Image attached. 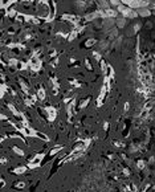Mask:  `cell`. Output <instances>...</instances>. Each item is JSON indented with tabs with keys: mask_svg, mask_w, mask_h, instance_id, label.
<instances>
[{
	"mask_svg": "<svg viewBox=\"0 0 155 192\" xmlns=\"http://www.w3.org/2000/svg\"><path fill=\"white\" fill-rule=\"evenodd\" d=\"M117 10H118V12L123 16V17H126V19H135L137 16H139L138 15V11H135L134 8H130V7H125V6H118L117 7Z\"/></svg>",
	"mask_w": 155,
	"mask_h": 192,
	"instance_id": "1",
	"label": "cell"
},
{
	"mask_svg": "<svg viewBox=\"0 0 155 192\" xmlns=\"http://www.w3.org/2000/svg\"><path fill=\"white\" fill-rule=\"evenodd\" d=\"M43 113H44V115H45L48 119H50V121H53V119L56 118V110H54L53 107H50V106L45 107V109L43 110Z\"/></svg>",
	"mask_w": 155,
	"mask_h": 192,
	"instance_id": "2",
	"label": "cell"
},
{
	"mask_svg": "<svg viewBox=\"0 0 155 192\" xmlns=\"http://www.w3.org/2000/svg\"><path fill=\"white\" fill-rule=\"evenodd\" d=\"M137 11H138V15L142 16V17H147V16H150V15L152 13L151 10L147 8V7H144V8H139V10H137Z\"/></svg>",
	"mask_w": 155,
	"mask_h": 192,
	"instance_id": "3",
	"label": "cell"
},
{
	"mask_svg": "<svg viewBox=\"0 0 155 192\" xmlns=\"http://www.w3.org/2000/svg\"><path fill=\"white\" fill-rule=\"evenodd\" d=\"M115 24H117V27L118 28H125L126 25H127V19L126 17H119V19H115Z\"/></svg>",
	"mask_w": 155,
	"mask_h": 192,
	"instance_id": "4",
	"label": "cell"
},
{
	"mask_svg": "<svg viewBox=\"0 0 155 192\" xmlns=\"http://www.w3.org/2000/svg\"><path fill=\"white\" fill-rule=\"evenodd\" d=\"M19 83H20V86H21V89H23V91H25V93H29V89H28V83L23 79V78H19Z\"/></svg>",
	"mask_w": 155,
	"mask_h": 192,
	"instance_id": "5",
	"label": "cell"
},
{
	"mask_svg": "<svg viewBox=\"0 0 155 192\" xmlns=\"http://www.w3.org/2000/svg\"><path fill=\"white\" fill-rule=\"evenodd\" d=\"M37 97H39L40 100H44V98H45V89H44V87H40V89L37 90Z\"/></svg>",
	"mask_w": 155,
	"mask_h": 192,
	"instance_id": "6",
	"label": "cell"
},
{
	"mask_svg": "<svg viewBox=\"0 0 155 192\" xmlns=\"http://www.w3.org/2000/svg\"><path fill=\"white\" fill-rule=\"evenodd\" d=\"M8 109H10V110H11V111H12L16 117H21V113H20V111H17V110L15 109V106H13V105H10V104H8Z\"/></svg>",
	"mask_w": 155,
	"mask_h": 192,
	"instance_id": "7",
	"label": "cell"
},
{
	"mask_svg": "<svg viewBox=\"0 0 155 192\" xmlns=\"http://www.w3.org/2000/svg\"><path fill=\"white\" fill-rule=\"evenodd\" d=\"M98 6H100V7H101L102 10H104V8H105V10H107V8H109V3L106 2V0H100Z\"/></svg>",
	"mask_w": 155,
	"mask_h": 192,
	"instance_id": "8",
	"label": "cell"
},
{
	"mask_svg": "<svg viewBox=\"0 0 155 192\" xmlns=\"http://www.w3.org/2000/svg\"><path fill=\"white\" fill-rule=\"evenodd\" d=\"M89 102H90V98H86L85 101H81V104H80V109H85V107L89 105Z\"/></svg>",
	"mask_w": 155,
	"mask_h": 192,
	"instance_id": "9",
	"label": "cell"
},
{
	"mask_svg": "<svg viewBox=\"0 0 155 192\" xmlns=\"http://www.w3.org/2000/svg\"><path fill=\"white\" fill-rule=\"evenodd\" d=\"M25 171H27V167H17V168L13 170L15 174H24Z\"/></svg>",
	"mask_w": 155,
	"mask_h": 192,
	"instance_id": "10",
	"label": "cell"
},
{
	"mask_svg": "<svg viewBox=\"0 0 155 192\" xmlns=\"http://www.w3.org/2000/svg\"><path fill=\"white\" fill-rule=\"evenodd\" d=\"M62 19H64V20H70V21L77 20V17H76V16H73V15H64V16H62Z\"/></svg>",
	"mask_w": 155,
	"mask_h": 192,
	"instance_id": "11",
	"label": "cell"
},
{
	"mask_svg": "<svg viewBox=\"0 0 155 192\" xmlns=\"http://www.w3.org/2000/svg\"><path fill=\"white\" fill-rule=\"evenodd\" d=\"M12 150H13V152H15V154H17V155H20V156H23V155H24V152L21 151V148H19V147H16V146H13V147H12Z\"/></svg>",
	"mask_w": 155,
	"mask_h": 192,
	"instance_id": "12",
	"label": "cell"
},
{
	"mask_svg": "<svg viewBox=\"0 0 155 192\" xmlns=\"http://www.w3.org/2000/svg\"><path fill=\"white\" fill-rule=\"evenodd\" d=\"M96 44H97V40H94V39H90V40H88V41H86V44H85V45L89 48V46H93V45H96Z\"/></svg>",
	"mask_w": 155,
	"mask_h": 192,
	"instance_id": "13",
	"label": "cell"
},
{
	"mask_svg": "<svg viewBox=\"0 0 155 192\" xmlns=\"http://www.w3.org/2000/svg\"><path fill=\"white\" fill-rule=\"evenodd\" d=\"M109 3L113 6V7H118V6H121V0H109Z\"/></svg>",
	"mask_w": 155,
	"mask_h": 192,
	"instance_id": "14",
	"label": "cell"
},
{
	"mask_svg": "<svg viewBox=\"0 0 155 192\" xmlns=\"http://www.w3.org/2000/svg\"><path fill=\"white\" fill-rule=\"evenodd\" d=\"M61 150H62V147H61V146H57V147H54V148H53V150L50 151V155H54V154L60 152Z\"/></svg>",
	"mask_w": 155,
	"mask_h": 192,
	"instance_id": "15",
	"label": "cell"
},
{
	"mask_svg": "<svg viewBox=\"0 0 155 192\" xmlns=\"http://www.w3.org/2000/svg\"><path fill=\"white\" fill-rule=\"evenodd\" d=\"M35 135H36V137H39V138H41L43 141H49V139H48V137H46L45 134H41V133H36Z\"/></svg>",
	"mask_w": 155,
	"mask_h": 192,
	"instance_id": "16",
	"label": "cell"
},
{
	"mask_svg": "<svg viewBox=\"0 0 155 192\" xmlns=\"http://www.w3.org/2000/svg\"><path fill=\"white\" fill-rule=\"evenodd\" d=\"M100 46H101V49H106L109 46V43L107 41H101L100 43Z\"/></svg>",
	"mask_w": 155,
	"mask_h": 192,
	"instance_id": "17",
	"label": "cell"
},
{
	"mask_svg": "<svg viewBox=\"0 0 155 192\" xmlns=\"http://www.w3.org/2000/svg\"><path fill=\"white\" fill-rule=\"evenodd\" d=\"M137 166L142 170V168H144V166H146V163H144V160H138L137 162Z\"/></svg>",
	"mask_w": 155,
	"mask_h": 192,
	"instance_id": "18",
	"label": "cell"
},
{
	"mask_svg": "<svg viewBox=\"0 0 155 192\" xmlns=\"http://www.w3.org/2000/svg\"><path fill=\"white\" fill-rule=\"evenodd\" d=\"M93 57H94L97 61H102V60H101V54H100L98 52H93Z\"/></svg>",
	"mask_w": 155,
	"mask_h": 192,
	"instance_id": "19",
	"label": "cell"
},
{
	"mask_svg": "<svg viewBox=\"0 0 155 192\" xmlns=\"http://www.w3.org/2000/svg\"><path fill=\"white\" fill-rule=\"evenodd\" d=\"M8 64H10L11 66H15V64H17V60H15V58H11V60L8 61Z\"/></svg>",
	"mask_w": 155,
	"mask_h": 192,
	"instance_id": "20",
	"label": "cell"
},
{
	"mask_svg": "<svg viewBox=\"0 0 155 192\" xmlns=\"http://www.w3.org/2000/svg\"><path fill=\"white\" fill-rule=\"evenodd\" d=\"M8 16H11V17H13V16H16V11H15V10H11V11L8 12Z\"/></svg>",
	"mask_w": 155,
	"mask_h": 192,
	"instance_id": "21",
	"label": "cell"
},
{
	"mask_svg": "<svg viewBox=\"0 0 155 192\" xmlns=\"http://www.w3.org/2000/svg\"><path fill=\"white\" fill-rule=\"evenodd\" d=\"M85 66H86V68H88V69H89V70H92V69H93V68H92V65H90V62H89V61H88V60H86V61H85Z\"/></svg>",
	"mask_w": 155,
	"mask_h": 192,
	"instance_id": "22",
	"label": "cell"
},
{
	"mask_svg": "<svg viewBox=\"0 0 155 192\" xmlns=\"http://www.w3.org/2000/svg\"><path fill=\"white\" fill-rule=\"evenodd\" d=\"M146 28H148V29H151L152 28V23L151 21H148V23H146V25H144Z\"/></svg>",
	"mask_w": 155,
	"mask_h": 192,
	"instance_id": "23",
	"label": "cell"
},
{
	"mask_svg": "<svg viewBox=\"0 0 155 192\" xmlns=\"http://www.w3.org/2000/svg\"><path fill=\"white\" fill-rule=\"evenodd\" d=\"M24 187V183H20V184H16V188H23Z\"/></svg>",
	"mask_w": 155,
	"mask_h": 192,
	"instance_id": "24",
	"label": "cell"
},
{
	"mask_svg": "<svg viewBox=\"0 0 155 192\" xmlns=\"http://www.w3.org/2000/svg\"><path fill=\"white\" fill-rule=\"evenodd\" d=\"M107 127H109V123H107V122H106V123H105V125H104V129H105V130H107Z\"/></svg>",
	"mask_w": 155,
	"mask_h": 192,
	"instance_id": "25",
	"label": "cell"
},
{
	"mask_svg": "<svg viewBox=\"0 0 155 192\" xmlns=\"http://www.w3.org/2000/svg\"><path fill=\"white\" fill-rule=\"evenodd\" d=\"M125 110H129V104H125Z\"/></svg>",
	"mask_w": 155,
	"mask_h": 192,
	"instance_id": "26",
	"label": "cell"
},
{
	"mask_svg": "<svg viewBox=\"0 0 155 192\" xmlns=\"http://www.w3.org/2000/svg\"><path fill=\"white\" fill-rule=\"evenodd\" d=\"M2 119H3V121H6V119H7V117H6L4 114H2Z\"/></svg>",
	"mask_w": 155,
	"mask_h": 192,
	"instance_id": "27",
	"label": "cell"
}]
</instances>
